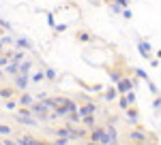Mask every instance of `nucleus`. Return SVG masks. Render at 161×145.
<instances>
[{
  "label": "nucleus",
  "instance_id": "obj_33",
  "mask_svg": "<svg viewBox=\"0 0 161 145\" xmlns=\"http://www.w3.org/2000/svg\"><path fill=\"white\" fill-rule=\"evenodd\" d=\"M0 28H2V30H11V24L4 22V19H0Z\"/></svg>",
  "mask_w": 161,
  "mask_h": 145
},
{
  "label": "nucleus",
  "instance_id": "obj_8",
  "mask_svg": "<svg viewBox=\"0 0 161 145\" xmlns=\"http://www.w3.org/2000/svg\"><path fill=\"white\" fill-rule=\"evenodd\" d=\"M75 41H77V43H82V45H88V43H92V41H95V34H92L90 30H84V28H82V30H77V32H75Z\"/></svg>",
  "mask_w": 161,
  "mask_h": 145
},
{
  "label": "nucleus",
  "instance_id": "obj_27",
  "mask_svg": "<svg viewBox=\"0 0 161 145\" xmlns=\"http://www.w3.org/2000/svg\"><path fill=\"white\" fill-rule=\"evenodd\" d=\"M116 100H118V107H120V111H125V109L129 107V102H127V98H125L123 94H118V98H116Z\"/></svg>",
  "mask_w": 161,
  "mask_h": 145
},
{
  "label": "nucleus",
  "instance_id": "obj_37",
  "mask_svg": "<svg viewBox=\"0 0 161 145\" xmlns=\"http://www.w3.org/2000/svg\"><path fill=\"white\" fill-rule=\"evenodd\" d=\"M88 2H90L92 7H99V4H101V0H88Z\"/></svg>",
  "mask_w": 161,
  "mask_h": 145
},
{
  "label": "nucleus",
  "instance_id": "obj_1",
  "mask_svg": "<svg viewBox=\"0 0 161 145\" xmlns=\"http://www.w3.org/2000/svg\"><path fill=\"white\" fill-rule=\"evenodd\" d=\"M125 141H131V143H157V137L150 134L146 128H133L125 134Z\"/></svg>",
  "mask_w": 161,
  "mask_h": 145
},
{
  "label": "nucleus",
  "instance_id": "obj_10",
  "mask_svg": "<svg viewBox=\"0 0 161 145\" xmlns=\"http://www.w3.org/2000/svg\"><path fill=\"white\" fill-rule=\"evenodd\" d=\"M101 96L105 98L108 102H114L116 98H118V90H116V85H112V88H103V94Z\"/></svg>",
  "mask_w": 161,
  "mask_h": 145
},
{
  "label": "nucleus",
  "instance_id": "obj_17",
  "mask_svg": "<svg viewBox=\"0 0 161 145\" xmlns=\"http://www.w3.org/2000/svg\"><path fill=\"white\" fill-rule=\"evenodd\" d=\"M123 75H125V72H123V71H118V68H108V77L112 79V83H118Z\"/></svg>",
  "mask_w": 161,
  "mask_h": 145
},
{
  "label": "nucleus",
  "instance_id": "obj_32",
  "mask_svg": "<svg viewBox=\"0 0 161 145\" xmlns=\"http://www.w3.org/2000/svg\"><path fill=\"white\" fill-rule=\"evenodd\" d=\"M7 64H9V56H7V53H0V66L4 68Z\"/></svg>",
  "mask_w": 161,
  "mask_h": 145
},
{
  "label": "nucleus",
  "instance_id": "obj_20",
  "mask_svg": "<svg viewBox=\"0 0 161 145\" xmlns=\"http://www.w3.org/2000/svg\"><path fill=\"white\" fill-rule=\"evenodd\" d=\"M17 102H19V105H22V107H30V105H32V102H35V98L30 96V94H28V92H22V96H19V100H17Z\"/></svg>",
  "mask_w": 161,
  "mask_h": 145
},
{
  "label": "nucleus",
  "instance_id": "obj_34",
  "mask_svg": "<svg viewBox=\"0 0 161 145\" xmlns=\"http://www.w3.org/2000/svg\"><path fill=\"white\" fill-rule=\"evenodd\" d=\"M2 43H4V45H13L15 41H13L11 36H2Z\"/></svg>",
  "mask_w": 161,
  "mask_h": 145
},
{
  "label": "nucleus",
  "instance_id": "obj_7",
  "mask_svg": "<svg viewBox=\"0 0 161 145\" xmlns=\"http://www.w3.org/2000/svg\"><path fill=\"white\" fill-rule=\"evenodd\" d=\"M123 113H125V118H127V122H129L131 126H136L137 122H140V109H137L136 105H129Z\"/></svg>",
  "mask_w": 161,
  "mask_h": 145
},
{
  "label": "nucleus",
  "instance_id": "obj_28",
  "mask_svg": "<svg viewBox=\"0 0 161 145\" xmlns=\"http://www.w3.org/2000/svg\"><path fill=\"white\" fill-rule=\"evenodd\" d=\"M153 111H155V113H159V111H161V94H159V96H155V100H153Z\"/></svg>",
  "mask_w": 161,
  "mask_h": 145
},
{
  "label": "nucleus",
  "instance_id": "obj_6",
  "mask_svg": "<svg viewBox=\"0 0 161 145\" xmlns=\"http://www.w3.org/2000/svg\"><path fill=\"white\" fill-rule=\"evenodd\" d=\"M13 79V88L15 90H19V92H26L28 90V83H30V75H15V77H11Z\"/></svg>",
  "mask_w": 161,
  "mask_h": 145
},
{
  "label": "nucleus",
  "instance_id": "obj_14",
  "mask_svg": "<svg viewBox=\"0 0 161 145\" xmlns=\"http://www.w3.org/2000/svg\"><path fill=\"white\" fill-rule=\"evenodd\" d=\"M30 71H32V60L24 58L19 62V75H30Z\"/></svg>",
  "mask_w": 161,
  "mask_h": 145
},
{
  "label": "nucleus",
  "instance_id": "obj_30",
  "mask_svg": "<svg viewBox=\"0 0 161 145\" xmlns=\"http://www.w3.org/2000/svg\"><path fill=\"white\" fill-rule=\"evenodd\" d=\"M45 17H47V26H50V28H54V26H56V19H54V13H52V11H47V13H45Z\"/></svg>",
  "mask_w": 161,
  "mask_h": 145
},
{
  "label": "nucleus",
  "instance_id": "obj_26",
  "mask_svg": "<svg viewBox=\"0 0 161 145\" xmlns=\"http://www.w3.org/2000/svg\"><path fill=\"white\" fill-rule=\"evenodd\" d=\"M110 13L112 15H120L123 13V7H118L116 2H110Z\"/></svg>",
  "mask_w": 161,
  "mask_h": 145
},
{
  "label": "nucleus",
  "instance_id": "obj_40",
  "mask_svg": "<svg viewBox=\"0 0 161 145\" xmlns=\"http://www.w3.org/2000/svg\"><path fill=\"white\" fill-rule=\"evenodd\" d=\"M157 58H159V60H161V49H159V51H157Z\"/></svg>",
  "mask_w": 161,
  "mask_h": 145
},
{
  "label": "nucleus",
  "instance_id": "obj_23",
  "mask_svg": "<svg viewBox=\"0 0 161 145\" xmlns=\"http://www.w3.org/2000/svg\"><path fill=\"white\" fill-rule=\"evenodd\" d=\"M146 85H148V92H150V94H153V96H159V94H161V90H159V88H157V85H155V83H153L150 79H148V81H146Z\"/></svg>",
  "mask_w": 161,
  "mask_h": 145
},
{
  "label": "nucleus",
  "instance_id": "obj_11",
  "mask_svg": "<svg viewBox=\"0 0 161 145\" xmlns=\"http://www.w3.org/2000/svg\"><path fill=\"white\" fill-rule=\"evenodd\" d=\"M7 56H9V62H17V64H19V62L26 58V51L17 47V49H13V51H9Z\"/></svg>",
  "mask_w": 161,
  "mask_h": 145
},
{
  "label": "nucleus",
  "instance_id": "obj_15",
  "mask_svg": "<svg viewBox=\"0 0 161 145\" xmlns=\"http://www.w3.org/2000/svg\"><path fill=\"white\" fill-rule=\"evenodd\" d=\"M19 72V64L17 62H9L7 66H4V75H9V77H15Z\"/></svg>",
  "mask_w": 161,
  "mask_h": 145
},
{
  "label": "nucleus",
  "instance_id": "obj_38",
  "mask_svg": "<svg viewBox=\"0 0 161 145\" xmlns=\"http://www.w3.org/2000/svg\"><path fill=\"white\" fill-rule=\"evenodd\" d=\"M4 77H7V75H4V71H2V66H0V81H2Z\"/></svg>",
  "mask_w": 161,
  "mask_h": 145
},
{
  "label": "nucleus",
  "instance_id": "obj_3",
  "mask_svg": "<svg viewBox=\"0 0 161 145\" xmlns=\"http://www.w3.org/2000/svg\"><path fill=\"white\" fill-rule=\"evenodd\" d=\"M88 141L90 143H105L108 145V134H105V126L103 124H97L95 128H90V132H88Z\"/></svg>",
  "mask_w": 161,
  "mask_h": 145
},
{
  "label": "nucleus",
  "instance_id": "obj_35",
  "mask_svg": "<svg viewBox=\"0 0 161 145\" xmlns=\"http://www.w3.org/2000/svg\"><path fill=\"white\" fill-rule=\"evenodd\" d=\"M150 66H153V68H157V66H159V58H150Z\"/></svg>",
  "mask_w": 161,
  "mask_h": 145
},
{
  "label": "nucleus",
  "instance_id": "obj_2",
  "mask_svg": "<svg viewBox=\"0 0 161 145\" xmlns=\"http://www.w3.org/2000/svg\"><path fill=\"white\" fill-rule=\"evenodd\" d=\"M116 122H118V118H116V115H110L108 124H103V126H105V134H108V145H114V143L120 141V134H118V128H116Z\"/></svg>",
  "mask_w": 161,
  "mask_h": 145
},
{
  "label": "nucleus",
  "instance_id": "obj_39",
  "mask_svg": "<svg viewBox=\"0 0 161 145\" xmlns=\"http://www.w3.org/2000/svg\"><path fill=\"white\" fill-rule=\"evenodd\" d=\"M2 49H4V43H2V38H0V53H2Z\"/></svg>",
  "mask_w": 161,
  "mask_h": 145
},
{
  "label": "nucleus",
  "instance_id": "obj_24",
  "mask_svg": "<svg viewBox=\"0 0 161 145\" xmlns=\"http://www.w3.org/2000/svg\"><path fill=\"white\" fill-rule=\"evenodd\" d=\"M19 107V102L15 100V98H7V102H4V109H9V111H13V109Z\"/></svg>",
  "mask_w": 161,
  "mask_h": 145
},
{
  "label": "nucleus",
  "instance_id": "obj_12",
  "mask_svg": "<svg viewBox=\"0 0 161 145\" xmlns=\"http://www.w3.org/2000/svg\"><path fill=\"white\" fill-rule=\"evenodd\" d=\"M15 47H19V49H24V51H30V49L35 47L32 45V41L30 38H26V36H22V38H15V43H13Z\"/></svg>",
  "mask_w": 161,
  "mask_h": 145
},
{
  "label": "nucleus",
  "instance_id": "obj_4",
  "mask_svg": "<svg viewBox=\"0 0 161 145\" xmlns=\"http://www.w3.org/2000/svg\"><path fill=\"white\" fill-rule=\"evenodd\" d=\"M99 105H97V100H86V102H82V105H77V113L80 115H90V113H99Z\"/></svg>",
  "mask_w": 161,
  "mask_h": 145
},
{
  "label": "nucleus",
  "instance_id": "obj_29",
  "mask_svg": "<svg viewBox=\"0 0 161 145\" xmlns=\"http://www.w3.org/2000/svg\"><path fill=\"white\" fill-rule=\"evenodd\" d=\"M120 15H123V17H125V19H127V22H129V19H133V11H131L129 7H125V9H123V13H120Z\"/></svg>",
  "mask_w": 161,
  "mask_h": 145
},
{
  "label": "nucleus",
  "instance_id": "obj_16",
  "mask_svg": "<svg viewBox=\"0 0 161 145\" xmlns=\"http://www.w3.org/2000/svg\"><path fill=\"white\" fill-rule=\"evenodd\" d=\"M0 96L4 98V100H7V98H13L15 96V88H13V85H2V88H0Z\"/></svg>",
  "mask_w": 161,
  "mask_h": 145
},
{
  "label": "nucleus",
  "instance_id": "obj_19",
  "mask_svg": "<svg viewBox=\"0 0 161 145\" xmlns=\"http://www.w3.org/2000/svg\"><path fill=\"white\" fill-rule=\"evenodd\" d=\"M43 71H45V81H58V72L52 66H43Z\"/></svg>",
  "mask_w": 161,
  "mask_h": 145
},
{
  "label": "nucleus",
  "instance_id": "obj_5",
  "mask_svg": "<svg viewBox=\"0 0 161 145\" xmlns=\"http://www.w3.org/2000/svg\"><path fill=\"white\" fill-rule=\"evenodd\" d=\"M136 45H137V51H140V56H142L144 60H150V58H153V45H150L148 41H144V38H137Z\"/></svg>",
  "mask_w": 161,
  "mask_h": 145
},
{
  "label": "nucleus",
  "instance_id": "obj_9",
  "mask_svg": "<svg viewBox=\"0 0 161 145\" xmlns=\"http://www.w3.org/2000/svg\"><path fill=\"white\" fill-rule=\"evenodd\" d=\"M15 120L19 122V124H24V126H39V120L32 115V113H30V115H19V113H17Z\"/></svg>",
  "mask_w": 161,
  "mask_h": 145
},
{
  "label": "nucleus",
  "instance_id": "obj_13",
  "mask_svg": "<svg viewBox=\"0 0 161 145\" xmlns=\"http://www.w3.org/2000/svg\"><path fill=\"white\" fill-rule=\"evenodd\" d=\"M82 126H86L88 130L90 128H95L97 126V113H90V115H82V122H80Z\"/></svg>",
  "mask_w": 161,
  "mask_h": 145
},
{
  "label": "nucleus",
  "instance_id": "obj_25",
  "mask_svg": "<svg viewBox=\"0 0 161 145\" xmlns=\"http://www.w3.org/2000/svg\"><path fill=\"white\" fill-rule=\"evenodd\" d=\"M123 96L127 98V102H129V105H136V90H129V92L123 94Z\"/></svg>",
  "mask_w": 161,
  "mask_h": 145
},
{
  "label": "nucleus",
  "instance_id": "obj_21",
  "mask_svg": "<svg viewBox=\"0 0 161 145\" xmlns=\"http://www.w3.org/2000/svg\"><path fill=\"white\" fill-rule=\"evenodd\" d=\"M131 72L136 75L137 79H142V81H148V79H150V77H148V72L144 71V68H137V66H133V68H131Z\"/></svg>",
  "mask_w": 161,
  "mask_h": 145
},
{
  "label": "nucleus",
  "instance_id": "obj_22",
  "mask_svg": "<svg viewBox=\"0 0 161 145\" xmlns=\"http://www.w3.org/2000/svg\"><path fill=\"white\" fill-rule=\"evenodd\" d=\"M0 134L11 137V134H13V126H9V124H0Z\"/></svg>",
  "mask_w": 161,
  "mask_h": 145
},
{
  "label": "nucleus",
  "instance_id": "obj_36",
  "mask_svg": "<svg viewBox=\"0 0 161 145\" xmlns=\"http://www.w3.org/2000/svg\"><path fill=\"white\" fill-rule=\"evenodd\" d=\"M45 98H47V94H45V92H41V94L37 96V100H45Z\"/></svg>",
  "mask_w": 161,
  "mask_h": 145
},
{
  "label": "nucleus",
  "instance_id": "obj_18",
  "mask_svg": "<svg viewBox=\"0 0 161 145\" xmlns=\"http://www.w3.org/2000/svg\"><path fill=\"white\" fill-rule=\"evenodd\" d=\"M30 81H32V83H41V81H45V71H43V68L35 71L32 75H30Z\"/></svg>",
  "mask_w": 161,
  "mask_h": 145
},
{
  "label": "nucleus",
  "instance_id": "obj_41",
  "mask_svg": "<svg viewBox=\"0 0 161 145\" xmlns=\"http://www.w3.org/2000/svg\"><path fill=\"white\" fill-rule=\"evenodd\" d=\"M103 2H108V4H110V2H112V0H103Z\"/></svg>",
  "mask_w": 161,
  "mask_h": 145
},
{
  "label": "nucleus",
  "instance_id": "obj_31",
  "mask_svg": "<svg viewBox=\"0 0 161 145\" xmlns=\"http://www.w3.org/2000/svg\"><path fill=\"white\" fill-rule=\"evenodd\" d=\"M67 28H69V26H67V24H56V26H54V32L58 34V32H64Z\"/></svg>",
  "mask_w": 161,
  "mask_h": 145
}]
</instances>
